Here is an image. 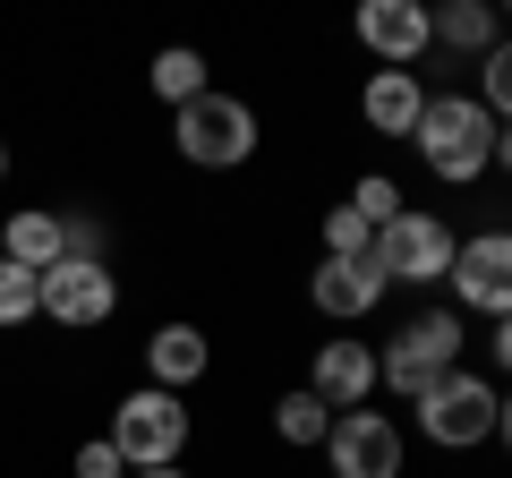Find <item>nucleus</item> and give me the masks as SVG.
<instances>
[{"mask_svg":"<svg viewBox=\"0 0 512 478\" xmlns=\"http://www.w3.org/2000/svg\"><path fill=\"white\" fill-rule=\"evenodd\" d=\"M410 146L427 154V171H436V180L470 188L478 171H495V120H487V103H478V94H427Z\"/></svg>","mask_w":512,"mask_h":478,"instance_id":"nucleus-1","label":"nucleus"},{"mask_svg":"<svg viewBox=\"0 0 512 478\" xmlns=\"http://www.w3.org/2000/svg\"><path fill=\"white\" fill-rule=\"evenodd\" d=\"M453 368H461V316L453 308H419L393 342L376 350V385H393L402 402H419V393L444 385Z\"/></svg>","mask_w":512,"mask_h":478,"instance_id":"nucleus-2","label":"nucleus"},{"mask_svg":"<svg viewBox=\"0 0 512 478\" xmlns=\"http://www.w3.org/2000/svg\"><path fill=\"white\" fill-rule=\"evenodd\" d=\"M103 436H111V453L128 461V478H137V470H171V461L188 453V402L163 393V385H137L120 410H111Z\"/></svg>","mask_w":512,"mask_h":478,"instance_id":"nucleus-3","label":"nucleus"},{"mask_svg":"<svg viewBox=\"0 0 512 478\" xmlns=\"http://www.w3.org/2000/svg\"><path fill=\"white\" fill-rule=\"evenodd\" d=\"M495 402H504V393H495V376L453 368L444 385H427L410 410H419V436L436 444V453H478V444L495 436Z\"/></svg>","mask_w":512,"mask_h":478,"instance_id":"nucleus-4","label":"nucleus"},{"mask_svg":"<svg viewBox=\"0 0 512 478\" xmlns=\"http://www.w3.org/2000/svg\"><path fill=\"white\" fill-rule=\"evenodd\" d=\"M171 146H180L197 171H239L256 154V111L214 86V94H197L188 111H171Z\"/></svg>","mask_w":512,"mask_h":478,"instance_id":"nucleus-5","label":"nucleus"},{"mask_svg":"<svg viewBox=\"0 0 512 478\" xmlns=\"http://www.w3.org/2000/svg\"><path fill=\"white\" fill-rule=\"evenodd\" d=\"M453 222L444 214H419V205H402V214L376 231V274L384 282H410V291H427V282L453 274Z\"/></svg>","mask_w":512,"mask_h":478,"instance_id":"nucleus-6","label":"nucleus"},{"mask_svg":"<svg viewBox=\"0 0 512 478\" xmlns=\"http://www.w3.org/2000/svg\"><path fill=\"white\" fill-rule=\"evenodd\" d=\"M111 308H120V282H111V265L60 257L52 274H35V316H52V325H69V333H94Z\"/></svg>","mask_w":512,"mask_h":478,"instance_id":"nucleus-7","label":"nucleus"},{"mask_svg":"<svg viewBox=\"0 0 512 478\" xmlns=\"http://www.w3.org/2000/svg\"><path fill=\"white\" fill-rule=\"evenodd\" d=\"M325 461L333 478H402V427L384 410H342L325 436Z\"/></svg>","mask_w":512,"mask_h":478,"instance_id":"nucleus-8","label":"nucleus"},{"mask_svg":"<svg viewBox=\"0 0 512 478\" xmlns=\"http://www.w3.org/2000/svg\"><path fill=\"white\" fill-rule=\"evenodd\" d=\"M453 299L478 316H512V231H478L453 248Z\"/></svg>","mask_w":512,"mask_h":478,"instance_id":"nucleus-9","label":"nucleus"},{"mask_svg":"<svg viewBox=\"0 0 512 478\" xmlns=\"http://www.w3.org/2000/svg\"><path fill=\"white\" fill-rule=\"evenodd\" d=\"M359 43L384 60V69H419L436 26H427L419 0H359Z\"/></svg>","mask_w":512,"mask_h":478,"instance_id":"nucleus-10","label":"nucleus"},{"mask_svg":"<svg viewBox=\"0 0 512 478\" xmlns=\"http://www.w3.org/2000/svg\"><path fill=\"white\" fill-rule=\"evenodd\" d=\"M384 291H393V282L376 274V257H325L308 274V299H316V316H333V325H359V316H376L384 308Z\"/></svg>","mask_w":512,"mask_h":478,"instance_id":"nucleus-11","label":"nucleus"},{"mask_svg":"<svg viewBox=\"0 0 512 478\" xmlns=\"http://www.w3.org/2000/svg\"><path fill=\"white\" fill-rule=\"evenodd\" d=\"M308 393L333 410V419H342V410H367V393H376V350L367 342H316Z\"/></svg>","mask_w":512,"mask_h":478,"instance_id":"nucleus-12","label":"nucleus"},{"mask_svg":"<svg viewBox=\"0 0 512 478\" xmlns=\"http://www.w3.org/2000/svg\"><path fill=\"white\" fill-rule=\"evenodd\" d=\"M419 111H427V86H419V69H376L359 86V120L376 137H410L419 129Z\"/></svg>","mask_w":512,"mask_h":478,"instance_id":"nucleus-13","label":"nucleus"},{"mask_svg":"<svg viewBox=\"0 0 512 478\" xmlns=\"http://www.w3.org/2000/svg\"><path fill=\"white\" fill-rule=\"evenodd\" d=\"M205 368H214V342H205L197 325H154V333H146V385L188 393Z\"/></svg>","mask_w":512,"mask_h":478,"instance_id":"nucleus-14","label":"nucleus"},{"mask_svg":"<svg viewBox=\"0 0 512 478\" xmlns=\"http://www.w3.org/2000/svg\"><path fill=\"white\" fill-rule=\"evenodd\" d=\"M0 257L26 265V274H52V265L69 257V239H60V214H43V205H18V214L0 222Z\"/></svg>","mask_w":512,"mask_h":478,"instance_id":"nucleus-15","label":"nucleus"},{"mask_svg":"<svg viewBox=\"0 0 512 478\" xmlns=\"http://www.w3.org/2000/svg\"><path fill=\"white\" fill-rule=\"evenodd\" d=\"M427 26H436V43L461 52L470 69L495 52V9H487V0H444V9H427Z\"/></svg>","mask_w":512,"mask_h":478,"instance_id":"nucleus-16","label":"nucleus"},{"mask_svg":"<svg viewBox=\"0 0 512 478\" xmlns=\"http://www.w3.org/2000/svg\"><path fill=\"white\" fill-rule=\"evenodd\" d=\"M154 94H163L171 111H188L197 94H214V77H205V52H188V43H171V52H154Z\"/></svg>","mask_w":512,"mask_h":478,"instance_id":"nucleus-17","label":"nucleus"},{"mask_svg":"<svg viewBox=\"0 0 512 478\" xmlns=\"http://www.w3.org/2000/svg\"><path fill=\"white\" fill-rule=\"evenodd\" d=\"M274 436H282V444H325V436H333V410L299 385V393H282V402H274Z\"/></svg>","mask_w":512,"mask_h":478,"instance_id":"nucleus-18","label":"nucleus"},{"mask_svg":"<svg viewBox=\"0 0 512 478\" xmlns=\"http://www.w3.org/2000/svg\"><path fill=\"white\" fill-rule=\"evenodd\" d=\"M478 103L495 129H512V35H495V52L478 60Z\"/></svg>","mask_w":512,"mask_h":478,"instance_id":"nucleus-19","label":"nucleus"},{"mask_svg":"<svg viewBox=\"0 0 512 478\" xmlns=\"http://www.w3.org/2000/svg\"><path fill=\"white\" fill-rule=\"evenodd\" d=\"M325 257H350V265L376 257V222H359L350 205H333V214H325Z\"/></svg>","mask_w":512,"mask_h":478,"instance_id":"nucleus-20","label":"nucleus"},{"mask_svg":"<svg viewBox=\"0 0 512 478\" xmlns=\"http://www.w3.org/2000/svg\"><path fill=\"white\" fill-rule=\"evenodd\" d=\"M350 214H359V222H376V231H384V222H393V214H402V188H393V180H384V171H367V180L359 188H350Z\"/></svg>","mask_w":512,"mask_h":478,"instance_id":"nucleus-21","label":"nucleus"},{"mask_svg":"<svg viewBox=\"0 0 512 478\" xmlns=\"http://www.w3.org/2000/svg\"><path fill=\"white\" fill-rule=\"evenodd\" d=\"M26 316H35V274H26V265H9V257H0V325L18 333Z\"/></svg>","mask_w":512,"mask_h":478,"instance_id":"nucleus-22","label":"nucleus"},{"mask_svg":"<svg viewBox=\"0 0 512 478\" xmlns=\"http://www.w3.org/2000/svg\"><path fill=\"white\" fill-rule=\"evenodd\" d=\"M60 239H69V257H86V265H103V248H111L94 214H60Z\"/></svg>","mask_w":512,"mask_h":478,"instance_id":"nucleus-23","label":"nucleus"},{"mask_svg":"<svg viewBox=\"0 0 512 478\" xmlns=\"http://www.w3.org/2000/svg\"><path fill=\"white\" fill-rule=\"evenodd\" d=\"M77 478H128V461L111 453V436H86V444H77Z\"/></svg>","mask_w":512,"mask_h":478,"instance_id":"nucleus-24","label":"nucleus"},{"mask_svg":"<svg viewBox=\"0 0 512 478\" xmlns=\"http://www.w3.org/2000/svg\"><path fill=\"white\" fill-rule=\"evenodd\" d=\"M495 368L512 376V316H495Z\"/></svg>","mask_w":512,"mask_h":478,"instance_id":"nucleus-25","label":"nucleus"},{"mask_svg":"<svg viewBox=\"0 0 512 478\" xmlns=\"http://www.w3.org/2000/svg\"><path fill=\"white\" fill-rule=\"evenodd\" d=\"M495 171L512 180V129H495Z\"/></svg>","mask_w":512,"mask_h":478,"instance_id":"nucleus-26","label":"nucleus"},{"mask_svg":"<svg viewBox=\"0 0 512 478\" xmlns=\"http://www.w3.org/2000/svg\"><path fill=\"white\" fill-rule=\"evenodd\" d=\"M495 436H504V453H512V393L495 402Z\"/></svg>","mask_w":512,"mask_h":478,"instance_id":"nucleus-27","label":"nucleus"},{"mask_svg":"<svg viewBox=\"0 0 512 478\" xmlns=\"http://www.w3.org/2000/svg\"><path fill=\"white\" fill-rule=\"evenodd\" d=\"M137 478H188V470H180V461H171V470H137Z\"/></svg>","mask_w":512,"mask_h":478,"instance_id":"nucleus-28","label":"nucleus"},{"mask_svg":"<svg viewBox=\"0 0 512 478\" xmlns=\"http://www.w3.org/2000/svg\"><path fill=\"white\" fill-rule=\"evenodd\" d=\"M0 180H9V137H0Z\"/></svg>","mask_w":512,"mask_h":478,"instance_id":"nucleus-29","label":"nucleus"}]
</instances>
